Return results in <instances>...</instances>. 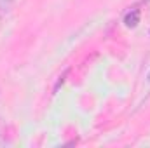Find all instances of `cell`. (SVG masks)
Instances as JSON below:
<instances>
[{
    "label": "cell",
    "instance_id": "7a4b0ae2",
    "mask_svg": "<svg viewBox=\"0 0 150 148\" xmlns=\"http://www.w3.org/2000/svg\"><path fill=\"white\" fill-rule=\"evenodd\" d=\"M68 72H70V70L67 68V70H65L63 73L59 75V77H58V80H56V84H54V87H52V94H56V92H58V89H59V85H61V84L65 82V78L68 77Z\"/></svg>",
    "mask_w": 150,
    "mask_h": 148
},
{
    "label": "cell",
    "instance_id": "6da1fadb",
    "mask_svg": "<svg viewBox=\"0 0 150 148\" xmlns=\"http://www.w3.org/2000/svg\"><path fill=\"white\" fill-rule=\"evenodd\" d=\"M140 18H142L140 9H131V11L124 16V25H126L127 28H136L138 23H140Z\"/></svg>",
    "mask_w": 150,
    "mask_h": 148
},
{
    "label": "cell",
    "instance_id": "277c9868",
    "mask_svg": "<svg viewBox=\"0 0 150 148\" xmlns=\"http://www.w3.org/2000/svg\"><path fill=\"white\" fill-rule=\"evenodd\" d=\"M0 138H2V124H0Z\"/></svg>",
    "mask_w": 150,
    "mask_h": 148
},
{
    "label": "cell",
    "instance_id": "5b68a950",
    "mask_svg": "<svg viewBox=\"0 0 150 148\" xmlns=\"http://www.w3.org/2000/svg\"><path fill=\"white\" fill-rule=\"evenodd\" d=\"M149 80H150V73H149Z\"/></svg>",
    "mask_w": 150,
    "mask_h": 148
},
{
    "label": "cell",
    "instance_id": "3957f363",
    "mask_svg": "<svg viewBox=\"0 0 150 148\" xmlns=\"http://www.w3.org/2000/svg\"><path fill=\"white\" fill-rule=\"evenodd\" d=\"M11 4H12V0H0V18H2V16H5V14L9 12Z\"/></svg>",
    "mask_w": 150,
    "mask_h": 148
}]
</instances>
